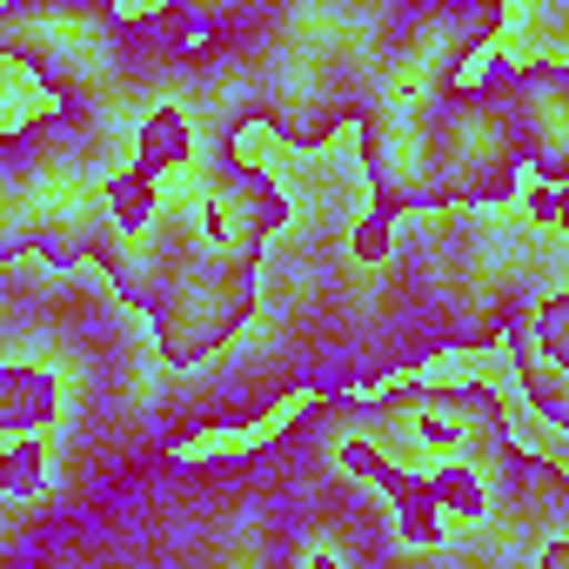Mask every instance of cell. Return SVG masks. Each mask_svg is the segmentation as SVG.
<instances>
[{
  "label": "cell",
  "instance_id": "cell-1",
  "mask_svg": "<svg viewBox=\"0 0 569 569\" xmlns=\"http://www.w3.org/2000/svg\"><path fill=\"white\" fill-rule=\"evenodd\" d=\"M409 14L416 0H254L241 21H221L248 48L254 134L316 154L356 128V108Z\"/></svg>",
  "mask_w": 569,
  "mask_h": 569
},
{
  "label": "cell",
  "instance_id": "cell-2",
  "mask_svg": "<svg viewBox=\"0 0 569 569\" xmlns=\"http://www.w3.org/2000/svg\"><path fill=\"white\" fill-rule=\"evenodd\" d=\"M14 168L28 188V214H34V261L74 274L94 254L101 234V174H108V148L68 114V108H28L14 128Z\"/></svg>",
  "mask_w": 569,
  "mask_h": 569
},
{
  "label": "cell",
  "instance_id": "cell-3",
  "mask_svg": "<svg viewBox=\"0 0 569 569\" xmlns=\"http://www.w3.org/2000/svg\"><path fill=\"white\" fill-rule=\"evenodd\" d=\"M402 462H476L496 469L522 449L516 429V396L496 376H442V382H396L382 396H369L362 416Z\"/></svg>",
  "mask_w": 569,
  "mask_h": 569
},
{
  "label": "cell",
  "instance_id": "cell-4",
  "mask_svg": "<svg viewBox=\"0 0 569 569\" xmlns=\"http://www.w3.org/2000/svg\"><path fill=\"white\" fill-rule=\"evenodd\" d=\"M261 309V254H234V248H208L201 234L188 241V254L168 268L161 296L148 302V336L154 356L168 369H201L214 356H228L248 322Z\"/></svg>",
  "mask_w": 569,
  "mask_h": 569
},
{
  "label": "cell",
  "instance_id": "cell-5",
  "mask_svg": "<svg viewBox=\"0 0 569 569\" xmlns=\"http://www.w3.org/2000/svg\"><path fill=\"white\" fill-rule=\"evenodd\" d=\"M121 48V0H0V68L34 74L54 108H81Z\"/></svg>",
  "mask_w": 569,
  "mask_h": 569
},
{
  "label": "cell",
  "instance_id": "cell-6",
  "mask_svg": "<svg viewBox=\"0 0 569 569\" xmlns=\"http://www.w3.org/2000/svg\"><path fill=\"white\" fill-rule=\"evenodd\" d=\"M502 28H509V0H422L396 28L362 108H422V101H436L456 74H469L502 41Z\"/></svg>",
  "mask_w": 569,
  "mask_h": 569
},
{
  "label": "cell",
  "instance_id": "cell-7",
  "mask_svg": "<svg viewBox=\"0 0 569 569\" xmlns=\"http://www.w3.org/2000/svg\"><path fill=\"white\" fill-rule=\"evenodd\" d=\"M296 221V194L281 188V174L234 141L228 154L194 168V234L208 248H234V254H268V241Z\"/></svg>",
  "mask_w": 569,
  "mask_h": 569
},
{
  "label": "cell",
  "instance_id": "cell-8",
  "mask_svg": "<svg viewBox=\"0 0 569 569\" xmlns=\"http://www.w3.org/2000/svg\"><path fill=\"white\" fill-rule=\"evenodd\" d=\"M502 108H509V128H516V148H522V168L536 181H569V68L556 54H482L469 68Z\"/></svg>",
  "mask_w": 569,
  "mask_h": 569
},
{
  "label": "cell",
  "instance_id": "cell-9",
  "mask_svg": "<svg viewBox=\"0 0 569 569\" xmlns=\"http://www.w3.org/2000/svg\"><path fill=\"white\" fill-rule=\"evenodd\" d=\"M181 108L194 121V141H201V161L228 154L234 141L254 134V81H248V48L234 28H208L188 54V74H181Z\"/></svg>",
  "mask_w": 569,
  "mask_h": 569
},
{
  "label": "cell",
  "instance_id": "cell-10",
  "mask_svg": "<svg viewBox=\"0 0 569 569\" xmlns=\"http://www.w3.org/2000/svg\"><path fill=\"white\" fill-rule=\"evenodd\" d=\"M68 416V389L48 362H0V436L14 429H54Z\"/></svg>",
  "mask_w": 569,
  "mask_h": 569
},
{
  "label": "cell",
  "instance_id": "cell-11",
  "mask_svg": "<svg viewBox=\"0 0 569 569\" xmlns=\"http://www.w3.org/2000/svg\"><path fill=\"white\" fill-rule=\"evenodd\" d=\"M128 161H141L148 174H174V168H194V161H201V141H194V121H188L181 94L154 101V108L128 128Z\"/></svg>",
  "mask_w": 569,
  "mask_h": 569
},
{
  "label": "cell",
  "instance_id": "cell-12",
  "mask_svg": "<svg viewBox=\"0 0 569 569\" xmlns=\"http://www.w3.org/2000/svg\"><path fill=\"white\" fill-rule=\"evenodd\" d=\"M154 208H161V174L114 154L108 174H101V234H134V228L154 221Z\"/></svg>",
  "mask_w": 569,
  "mask_h": 569
},
{
  "label": "cell",
  "instance_id": "cell-13",
  "mask_svg": "<svg viewBox=\"0 0 569 569\" xmlns=\"http://www.w3.org/2000/svg\"><path fill=\"white\" fill-rule=\"evenodd\" d=\"M0 496L8 502H48L54 496V449L41 429L0 436Z\"/></svg>",
  "mask_w": 569,
  "mask_h": 569
},
{
  "label": "cell",
  "instance_id": "cell-14",
  "mask_svg": "<svg viewBox=\"0 0 569 569\" xmlns=\"http://www.w3.org/2000/svg\"><path fill=\"white\" fill-rule=\"evenodd\" d=\"M34 254V214H28V188L14 168V141L0 128V261H28Z\"/></svg>",
  "mask_w": 569,
  "mask_h": 569
},
{
  "label": "cell",
  "instance_id": "cell-15",
  "mask_svg": "<svg viewBox=\"0 0 569 569\" xmlns=\"http://www.w3.org/2000/svg\"><path fill=\"white\" fill-rule=\"evenodd\" d=\"M529 356H542V362H556V369H569V289H549L536 309H529V322H522V336H516Z\"/></svg>",
  "mask_w": 569,
  "mask_h": 569
},
{
  "label": "cell",
  "instance_id": "cell-16",
  "mask_svg": "<svg viewBox=\"0 0 569 569\" xmlns=\"http://www.w3.org/2000/svg\"><path fill=\"white\" fill-rule=\"evenodd\" d=\"M396 241H402V221H396L389 208H376V201H369V208L356 214V228H349V254L369 261V268H382V261L396 254Z\"/></svg>",
  "mask_w": 569,
  "mask_h": 569
},
{
  "label": "cell",
  "instance_id": "cell-17",
  "mask_svg": "<svg viewBox=\"0 0 569 569\" xmlns=\"http://www.w3.org/2000/svg\"><path fill=\"white\" fill-rule=\"evenodd\" d=\"M516 201H522V214H529L542 234H562V228H569V194H562V181H536V174H529V181L516 188Z\"/></svg>",
  "mask_w": 569,
  "mask_h": 569
},
{
  "label": "cell",
  "instance_id": "cell-18",
  "mask_svg": "<svg viewBox=\"0 0 569 569\" xmlns=\"http://www.w3.org/2000/svg\"><path fill=\"white\" fill-rule=\"evenodd\" d=\"M168 8L194 28V41L208 34V28H221V21H241L248 8H254V0H168Z\"/></svg>",
  "mask_w": 569,
  "mask_h": 569
},
{
  "label": "cell",
  "instance_id": "cell-19",
  "mask_svg": "<svg viewBox=\"0 0 569 569\" xmlns=\"http://www.w3.org/2000/svg\"><path fill=\"white\" fill-rule=\"evenodd\" d=\"M542 569H569V536H549L542 542Z\"/></svg>",
  "mask_w": 569,
  "mask_h": 569
}]
</instances>
